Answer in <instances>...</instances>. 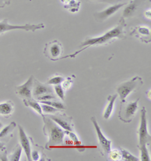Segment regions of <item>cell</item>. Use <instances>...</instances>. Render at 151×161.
<instances>
[{"label": "cell", "mask_w": 151, "mask_h": 161, "mask_svg": "<svg viewBox=\"0 0 151 161\" xmlns=\"http://www.w3.org/2000/svg\"><path fill=\"white\" fill-rule=\"evenodd\" d=\"M3 126V124L1 122H0V129H1Z\"/></svg>", "instance_id": "33"}, {"label": "cell", "mask_w": 151, "mask_h": 161, "mask_svg": "<svg viewBox=\"0 0 151 161\" xmlns=\"http://www.w3.org/2000/svg\"><path fill=\"white\" fill-rule=\"evenodd\" d=\"M121 154H122V160H128V161H139L140 160L137 157L133 156L132 153H130L128 151L124 149H120Z\"/></svg>", "instance_id": "22"}, {"label": "cell", "mask_w": 151, "mask_h": 161, "mask_svg": "<svg viewBox=\"0 0 151 161\" xmlns=\"http://www.w3.org/2000/svg\"><path fill=\"white\" fill-rule=\"evenodd\" d=\"M15 126H16V123L14 122H12L11 124H9L8 126H5V128H3L1 132H0V138H3L5 137L6 136H8L9 133H11V132L14 130V129L15 128Z\"/></svg>", "instance_id": "21"}, {"label": "cell", "mask_w": 151, "mask_h": 161, "mask_svg": "<svg viewBox=\"0 0 151 161\" xmlns=\"http://www.w3.org/2000/svg\"><path fill=\"white\" fill-rule=\"evenodd\" d=\"M23 102L26 106L30 107L31 108H33V110H35L38 114H40L42 117V119L45 117V115L42 112V108L41 105H40L38 102H36L34 99H23Z\"/></svg>", "instance_id": "16"}, {"label": "cell", "mask_w": 151, "mask_h": 161, "mask_svg": "<svg viewBox=\"0 0 151 161\" xmlns=\"http://www.w3.org/2000/svg\"><path fill=\"white\" fill-rule=\"evenodd\" d=\"M64 80V78L62 77L61 76H55L53 77L50 78L49 80H48L47 84L48 85H61V83H63V81Z\"/></svg>", "instance_id": "24"}, {"label": "cell", "mask_w": 151, "mask_h": 161, "mask_svg": "<svg viewBox=\"0 0 151 161\" xmlns=\"http://www.w3.org/2000/svg\"><path fill=\"white\" fill-rule=\"evenodd\" d=\"M48 117L55 121L58 126H60L65 131L71 132L73 130V126L72 124V117H68L66 114H56L52 115H48Z\"/></svg>", "instance_id": "10"}, {"label": "cell", "mask_w": 151, "mask_h": 161, "mask_svg": "<svg viewBox=\"0 0 151 161\" xmlns=\"http://www.w3.org/2000/svg\"><path fill=\"white\" fill-rule=\"evenodd\" d=\"M43 121L44 135L48 136V142L46 144V147H55L56 146L62 145L66 131L63 130L55 121L52 120L48 117H45Z\"/></svg>", "instance_id": "2"}, {"label": "cell", "mask_w": 151, "mask_h": 161, "mask_svg": "<svg viewBox=\"0 0 151 161\" xmlns=\"http://www.w3.org/2000/svg\"><path fill=\"white\" fill-rule=\"evenodd\" d=\"M34 76H30L23 85L15 87L16 94L22 99H33V87Z\"/></svg>", "instance_id": "8"}, {"label": "cell", "mask_w": 151, "mask_h": 161, "mask_svg": "<svg viewBox=\"0 0 151 161\" xmlns=\"http://www.w3.org/2000/svg\"><path fill=\"white\" fill-rule=\"evenodd\" d=\"M14 103L12 101H8V102L0 104V114L6 118L11 117V115L14 112Z\"/></svg>", "instance_id": "14"}, {"label": "cell", "mask_w": 151, "mask_h": 161, "mask_svg": "<svg viewBox=\"0 0 151 161\" xmlns=\"http://www.w3.org/2000/svg\"><path fill=\"white\" fill-rule=\"evenodd\" d=\"M37 101H40V102H42V101H51V100H56L57 98L55 97V95L54 94H45L42 95L40 96L37 97L36 98Z\"/></svg>", "instance_id": "28"}, {"label": "cell", "mask_w": 151, "mask_h": 161, "mask_svg": "<svg viewBox=\"0 0 151 161\" xmlns=\"http://www.w3.org/2000/svg\"><path fill=\"white\" fill-rule=\"evenodd\" d=\"M45 25L43 24H24V25H12L8 23V19L5 18L0 22V33L5 32L13 31V30H23L25 31H36L37 30L43 29Z\"/></svg>", "instance_id": "5"}, {"label": "cell", "mask_w": 151, "mask_h": 161, "mask_svg": "<svg viewBox=\"0 0 151 161\" xmlns=\"http://www.w3.org/2000/svg\"><path fill=\"white\" fill-rule=\"evenodd\" d=\"M31 158H32V160H38L40 159V153L38 151H31Z\"/></svg>", "instance_id": "30"}, {"label": "cell", "mask_w": 151, "mask_h": 161, "mask_svg": "<svg viewBox=\"0 0 151 161\" xmlns=\"http://www.w3.org/2000/svg\"><path fill=\"white\" fill-rule=\"evenodd\" d=\"M117 96L118 95L115 94L113 95H109L107 98V100L109 101V104L107 107V108L105 109V111L104 113V118L105 119H109L110 117L111 116L112 112H113V106H114V102L116 100Z\"/></svg>", "instance_id": "15"}, {"label": "cell", "mask_w": 151, "mask_h": 161, "mask_svg": "<svg viewBox=\"0 0 151 161\" xmlns=\"http://www.w3.org/2000/svg\"><path fill=\"white\" fill-rule=\"evenodd\" d=\"M126 3H121V4H116L114 5H112V6L109 7V8H106L105 10L102 11L100 12H95L94 14V17L95 18V20L98 22H102L104 20H107L109 17L113 15V14H115L119 8H122V6L126 5Z\"/></svg>", "instance_id": "11"}, {"label": "cell", "mask_w": 151, "mask_h": 161, "mask_svg": "<svg viewBox=\"0 0 151 161\" xmlns=\"http://www.w3.org/2000/svg\"><path fill=\"white\" fill-rule=\"evenodd\" d=\"M66 133L68 134V136H70V139H71L72 141L74 142V144H75L76 146H80V145H81V142H79V138H78L77 136H76V135L74 133V132H73L72 131H71V132H69V131H66Z\"/></svg>", "instance_id": "29"}, {"label": "cell", "mask_w": 151, "mask_h": 161, "mask_svg": "<svg viewBox=\"0 0 151 161\" xmlns=\"http://www.w3.org/2000/svg\"><path fill=\"white\" fill-rule=\"evenodd\" d=\"M21 147H20V145H18L15 147V150H14V151H13V153L11 154L9 160L12 161H19L20 156H21Z\"/></svg>", "instance_id": "23"}, {"label": "cell", "mask_w": 151, "mask_h": 161, "mask_svg": "<svg viewBox=\"0 0 151 161\" xmlns=\"http://www.w3.org/2000/svg\"><path fill=\"white\" fill-rule=\"evenodd\" d=\"M138 148L141 151V160L142 161H150V157L149 155L148 150L147 148V145H139Z\"/></svg>", "instance_id": "19"}, {"label": "cell", "mask_w": 151, "mask_h": 161, "mask_svg": "<svg viewBox=\"0 0 151 161\" xmlns=\"http://www.w3.org/2000/svg\"><path fill=\"white\" fill-rule=\"evenodd\" d=\"M5 149V145L3 142H0V151H3V150Z\"/></svg>", "instance_id": "32"}, {"label": "cell", "mask_w": 151, "mask_h": 161, "mask_svg": "<svg viewBox=\"0 0 151 161\" xmlns=\"http://www.w3.org/2000/svg\"><path fill=\"white\" fill-rule=\"evenodd\" d=\"M126 26V22H125L124 18H122L118 25L116 27H115L113 30L108 31L107 33L104 34L103 36L99 37H95V38H89L85 39V41L80 45V48L83 47V48H81L79 51L75 52L73 55H70L66 56V57L61 58V59L67 58H74L76 55L82 52L84 50H85L86 48L92 46H97V45H103L106 44L107 42H110L111 40H113L115 38H119L122 39L124 37V28Z\"/></svg>", "instance_id": "1"}, {"label": "cell", "mask_w": 151, "mask_h": 161, "mask_svg": "<svg viewBox=\"0 0 151 161\" xmlns=\"http://www.w3.org/2000/svg\"><path fill=\"white\" fill-rule=\"evenodd\" d=\"M32 94L33 98H36L37 97L42 95L53 94V91H52V88L50 86V85H48V84L46 85V84L40 83L36 79L34 78Z\"/></svg>", "instance_id": "12"}, {"label": "cell", "mask_w": 151, "mask_h": 161, "mask_svg": "<svg viewBox=\"0 0 151 161\" xmlns=\"http://www.w3.org/2000/svg\"><path fill=\"white\" fill-rule=\"evenodd\" d=\"M19 128V136H20V142L21 144L22 148L24 149V152L26 153V156L27 157V160L29 161H32L31 158V145L30 143L29 139H28L27 136L24 132L23 127L21 126H18Z\"/></svg>", "instance_id": "13"}, {"label": "cell", "mask_w": 151, "mask_h": 161, "mask_svg": "<svg viewBox=\"0 0 151 161\" xmlns=\"http://www.w3.org/2000/svg\"><path fill=\"white\" fill-rule=\"evenodd\" d=\"M42 104H48V105L53 107V108H56V109L59 110H66V106L64 105L63 103L60 102H51V101H42V102H40Z\"/></svg>", "instance_id": "20"}, {"label": "cell", "mask_w": 151, "mask_h": 161, "mask_svg": "<svg viewBox=\"0 0 151 161\" xmlns=\"http://www.w3.org/2000/svg\"><path fill=\"white\" fill-rule=\"evenodd\" d=\"M64 48L62 45L57 40H54L46 45L44 48V55L51 61H59L60 56L63 55Z\"/></svg>", "instance_id": "6"}, {"label": "cell", "mask_w": 151, "mask_h": 161, "mask_svg": "<svg viewBox=\"0 0 151 161\" xmlns=\"http://www.w3.org/2000/svg\"><path fill=\"white\" fill-rule=\"evenodd\" d=\"M41 108H42V112H45L46 114H56L57 112L60 111L59 110L56 109V108H53V107L48 105V104H42L41 105Z\"/></svg>", "instance_id": "25"}, {"label": "cell", "mask_w": 151, "mask_h": 161, "mask_svg": "<svg viewBox=\"0 0 151 161\" xmlns=\"http://www.w3.org/2000/svg\"><path fill=\"white\" fill-rule=\"evenodd\" d=\"M0 1H2V3H3V4L4 5H8L10 3V0H0ZM0 8H1V5H0Z\"/></svg>", "instance_id": "31"}, {"label": "cell", "mask_w": 151, "mask_h": 161, "mask_svg": "<svg viewBox=\"0 0 151 161\" xmlns=\"http://www.w3.org/2000/svg\"><path fill=\"white\" fill-rule=\"evenodd\" d=\"M143 80L140 76H135L131 80L123 82L116 87V92L122 102H126V97L132 92L138 91L143 86Z\"/></svg>", "instance_id": "3"}, {"label": "cell", "mask_w": 151, "mask_h": 161, "mask_svg": "<svg viewBox=\"0 0 151 161\" xmlns=\"http://www.w3.org/2000/svg\"><path fill=\"white\" fill-rule=\"evenodd\" d=\"M108 154H109V157L111 160H122V154H121L120 151H118V150L111 151Z\"/></svg>", "instance_id": "26"}, {"label": "cell", "mask_w": 151, "mask_h": 161, "mask_svg": "<svg viewBox=\"0 0 151 161\" xmlns=\"http://www.w3.org/2000/svg\"><path fill=\"white\" fill-rule=\"evenodd\" d=\"M140 98L133 102H121L120 110L119 112V119L123 123H131L135 118V114L138 108Z\"/></svg>", "instance_id": "4"}, {"label": "cell", "mask_w": 151, "mask_h": 161, "mask_svg": "<svg viewBox=\"0 0 151 161\" xmlns=\"http://www.w3.org/2000/svg\"><path fill=\"white\" fill-rule=\"evenodd\" d=\"M139 135V144L140 145H147L150 144L151 137L147 130V110L145 108L141 110V123L138 130Z\"/></svg>", "instance_id": "7"}, {"label": "cell", "mask_w": 151, "mask_h": 161, "mask_svg": "<svg viewBox=\"0 0 151 161\" xmlns=\"http://www.w3.org/2000/svg\"><path fill=\"white\" fill-rule=\"evenodd\" d=\"M55 91L57 96H58L61 100L64 101L65 98V95H64V89L62 87V86L61 85L55 86Z\"/></svg>", "instance_id": "27"}, {"label": "cell", "mask_w": 151, "mask_h": 161, "mask_svg": "<svg viewBox=\"0 0 151 161\" xmlns=\"http://www.w3.org/2000/svg\"><path fill=\"white\" fill-rule=\"evenodd\" d=\"M91 120H92L93 125H94V129H95L96 130L97 136H98V142H99L100 147H101L102 150H103L104 154L107 155L109 153L110 151H111L112 141L111 140L107 139V138L104 136V134L102 133L101 130H100L99 125H98V122H97L95 117H92L91 118Z\"/></svg>", "instance_id": "9"}, {"label": "cell", "mask_w": 151, "mask_h": 161, "mask_svg": "<svg viewBox=\"0 0 151 161\" xmlns=\"http://www.w3.org/2000/svg\"><path fill=\"white\" fill-rule=\"evenodd\" d=\"M133 33H138V34H135V36H137L138 37L141 38L142 41H144V38L150 39V30L147 27H138L133 31Z\"/></svg>", "instance_id": "18"}, {"label": "cell", "mask_w": 151, "mask_h": 161, "mask_svg": "<svg viewBox=\"0 0 151 161\" xmlns=\"http://www.w3.org/2000/svg\"><path fill=\"white\" fill-rule=\"evenodd\" d=\"M138 5V0H134L129 5H128L123 12L124 18H129L133 15L135 11L137 10Z\"/></svg>", "instance_id": "17"}]
</instances>
